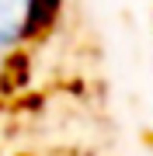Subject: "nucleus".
<instances>
[{
    "instance_id": "obj_1",
    "label": "nucleus",
    "mask_w": 153,
    "mask_h": 156,
    "mask_svg": "<svg viewBox=\"0 0 153 156\" xmlns=\"http://www.w3.org/2000/svg\"><path fill=\"white\" fill-rule=\"evenodd\" d=\"M56 0H0V59L17 56L46 28Z\"/></svg>"
}]
</instances>
